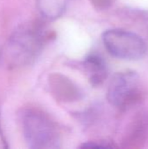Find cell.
<instances>
[{
	"mask_svg": "<svg viewBox=\"0 0 148 149\" xmlns=\"http://www.w3.org/2000/svg\"><path fill=\"white\" fill-rule=\"evenodd\" d=\"M90 2L98 10H106L111 7L114 0H90Z\"/></svg>",
	"mask_w": 148,
	"mask_h": 149,
	"instance_id": "cell-9",
	"label": "cell"
},
{
	"mask_svg": "<svg viewBox=\"0 0 148 149\" xmlns=\"http://www.w3.org/2000/svg\"><path fill=\"white\" fill-rule=\"evenodd\" d=\"M67 0H37L40 14L47 19H56L65 11Z\"/></svg>",
	"mask_w": 148,
	"mask_h": 149,
	"instance_id": "cell-7",
	"label": "cell"
},
{
	"mask_svg": "<svg viewBox=\"0 0 148 149\" xmlns=\"http://www.w3.org/2000/svg\"><path fill=\"white\" fill-rule=\"evenodd\" d=\"M113 147V145H109L108 143L102 141H90L85 144L84 143L81 146L82 148H111Z\"/></svg>",
	"mask_w": 148,
	"mask_h": 149,
	"instance_id": "cell-8",
	"label": "cell"
},
{
	"mask_svg": "<svg viewBox=\"0 0 148 149\" xmlns=\"http://www.w3.org/2000/svg\"><path fill=\"white\" fill-rule=\"evenodd\" d=\"M8 148L7 141L3 135L2 126H1V109H0V148Z\"/></svg>",
	"mask_w": 148,
	"mask_h": 149,
	"instance_id": "cell-10",
	"label": "cell"
},
{
	"mask_svg": "<svg viewBox=\"0 0 148 149\" xmlns=\"http://www.w3.org/2000/svg\"><path fill=\"white\" fill-rule=\"evenodd\" d=\"M23 134L28 147L34 149L59 148V134L55 123L38 109L26 108L20 115Z\"/></svg>",
	"mask_w": 148,
	"mask_h": 149,
	"instance_id": "cell-2",
	"label": "cell"
},
{
	"mask_svg": "<svg viewBox=\"0 0 148 149\" xmlns=\"http://www.w3.org/2000/svg\"><path fill=\"white\" fill-rule=\"evenodd\" d=\"M140 97V78L135 72H120L111 79L107 89V100L111 105L119 108H126L135 104Z\"/></svg>",
	"mask_w": 148,
	"mask_h": 149,
	"instance_id": "cell-4",
	"label": "cell"
},
{
	"mask_svg": "<svg viewBox=\"0 0 148 149\" xmlns=\"http://www.w3.org/2000/svg\"><path fill=\"white\" fill-rule=\"evenodd\" d=\"M51 87L58 98L62 100L71 101L79 98V89L70 81L60 75H55L51 79Z\"/></svg>",
	"mask_w": 148,
	"mask_h": 149,
	"instance_id": "cell-6",
	"label": "cell"
},
{
	"mask_svg": "<svg viewBox=\"0 0 148 149\" xmlns=\"http://www.w3.org/2000/svg\"><path fill=\"white\" fill-rule=\"evenodd\" d=\"M81 69L85 72L88 80L93 86H99L107 78V65L104 58L97 54L91 53L80 64Z\"/></svg>",
	"mask_w": 148,
	"mask_h": 149,
	"instance_id": "cell-5",
	"label": "cell"
},
{
	"mask_svg": "<svg viewBox=\"0 0 148 149\" xmlns=\"http://www.w3.org/2000/svg\"><path fill=\"white\" fill-rule=\"evenodd\" d=\"M47 35L38 24H24L14 30L9 37L3 56L11 67H22L32 64L39 56Z\"/></svg>",
	"mask_w": 148,
	"mask_h": 149,
	"instance_id": "cell-1",
	"label": "cell"
},
{
	"mask_svg": "<svg viewBox=\"0 0 148 149\" xmlns=\"http://www.w3.org/2000/svg\"><path fill=\"white\" fill-rule=\"evenodd\" d=\"M103 43L108 52L124 60H138L147 53L145 41L137 34L122 30L111 29L103 33Z\"/></svg>",
	"mask_w": 148,
	"mask_h": 149,
	"instance_id": "cell-3",
	"label": "cell"
},
{
	"mask_svg": "<svg viewBox=\"0 0 148 149\" xmlns=\"http://www.w3.org/2000/svg\"><path fill=\"white\" fill-rule=\"evenodd\" d=\"M2 58H3V51H2V49L0 48V61H1V59H2Z\"/></svg>",
	"mask_w": 148,
	"mask_h": 149,
	"instance_id": "cell-11",
	"label": "cell"
}]
</instances>
